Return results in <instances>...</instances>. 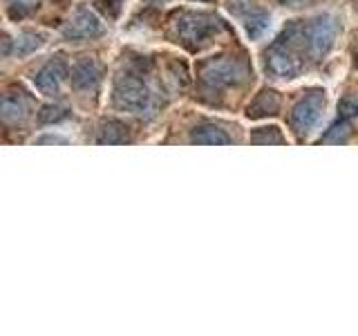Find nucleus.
Segmentation results:
<instances>
[{
	"label": "nucleus",
	"instance_id": "6e6552de",
	"mask_svg": "<svg viewBox=\"0 0 358 336\" xmlns=\"http://www.w3.org/2000/svg\"><path fill=\"white\" fill-rule=\"evenodd\" d=\"M233 16L238 18L240 27L244 29L249 41H260L266 36V31L271 29V14L260 7H231Z\"/></svg>",
	"mask_w": 358,
	"mask_h": 336
},
{
	"label": "nucleus",
	"instance_id": "7ed1b4c3",
	"mask_svg": "<svg viewBox=\"0 0 358 336\" xmlns=\"http://www.w3.org/2000/svg\"><path fill=\"white\" fill-rule=\"evenodd\" d=\"M222 34V22L204 9H179L171 18V36L190 52L208 48Z\"/></svg>",
	"mask_w": 358,
	"mask_h": 336
},
{
	"label": "nucleus",
	"instance_id": "f03ea898",
	"mask_svg": "<svg viewBox=\"0 0 358 336\" xmlns=\"http://www.w3.org/2000/svg\"><path fill=\"white\" fill-rule=\"evenodd\" d=\"M112 104L117 110L130 112V115H152L159 101L143 63H130L117 72L112 81Z\"/></svg>",
	"mask_w": 358,
	"mask_h": 336
},
{
	"label": "nucleus",
	"instance_id": "0eeeda50",
	"mask_svg": "<svg viewBox=\"0 0 358 336\" xmlns=\"http://www.w3.org/2000/svg\"><path fill=\"white\" fill-rule=\"evenodd\" d=\"M70 72H72V67H70V63L65 61V56L56 54V56H52L48 63H43L38 70L34 72L31 83H34V88H36L41 94L56 97V94L61 92V88L65 85Z\"/></svg>",
	"mask_w": 358,
	"mask_h": 336
},
{
	"label": "nucleus",
	"instance_id": "dca6fc26",
	"mask_svg": "<svg viewBox=\"0 0 358 336\" xmlns=\"http://www.w3.org/2000/svg\"><path fill=\"white\" fill-rule=\"evenodd\" d=\"M36 7H38V0H5L7 14L14 20H20V18L29 16Z\"/></svg>",
	"mask_w": 358,
	"mask_h": 336
},
{
	"label": "nucleus",
	"instance_id": "20e7f679",
	"mask_svg": "<svg viewBox=\"0 0 358 336\" xmlns=\"http://www.w3.org/2000/svg\"><path fill=\"white\" fill-rule=\"evenodd\" d=\"M199 85L206 92H224L249 83V65L240 56H210L197 67Z\"/></svg>",
	"mask_w": 358,
	"mask_h": 336
},
{
	"label": "nucleus",
	"instance_id": "423d86ee",
	"mask_svg": "<svg viewBox=\"0 0 358 336\" xmlns=\"http://www.w3.org/2000/svg\"><path fill=\"white\" fill-rule=\"evenodd\" d=\"M106 34V25L90 7H76L70 20L63 27V38L67 43H90Z\"/></svg>",
	"mask_w": 358,
	"mask_h": 336
},
{
	"label": "nucleus",
	"instance_id": "ddd939ff",
	"mask_svg": "<svg viewBox=\"0 0 358 336\" xmlns=\"http://www.w3.org/2000/svg\"><path fill=\"white\" fill-rule=\"evenodd\" d=\"M280 106H282V99H280L278 92H273V90H262V92L253 99V104L249 106V112H246V115L251 119L271 117V115H278Z\"/></svg>",
	"mask_w": 358,
	"mask_h": 336
},
{
	"label": "nucleus",
	"instance_id": "9b49d317",
	"mask_svg": "<svg viewBox=\"0 0 358 336\" xmlns=\"http://www.w3.org/2000/svg\"><path fill=\"white\" fill-rule=\"evenodd\" d=\"M34 101L27 92H7L3 97V117L7 123L11 121H25L31 115Z\"/></svg>",
	"mask_w": 358,
	"mask_h": 336
},
{
	"label": "nucleus",
	"instance_id": "2eb2a0df",
	"mask_svg": "<svg viewBox=\"0 0 358 336\" xmlns=\"http://www.w3.org/2000/svg\"><path fill=\"white\" fill-rule=\"evenodd\" d=\"M99 144H126L130 141V134H128V126L123 121L117 119H108L103 121V126L99 130Z\"/></svg>",
	"mask_w": 358,
	"mask_h": 336
},
{
	"label": "nucleus",
	"instance_id": "4468645a",
	"mask_svg": "<svg viewBox=\"0 0 358 336\" xmlns=\"http://www.w3.org/2000/svg\"><path fill=\"white\" fill-rule=\"evenodd\" d=\"M48 43V34L45 31H34V29H27V31H20L16 41H14V52L16 56H27V54H34L38 52L43 45Z\"/></svg>",
	"mask_w": 358,
	"mask_h": 336
},
{
	"label": "nucleus",
	"instance_id": "39448f33",
	"mask_svg": "<svg viewBox=\"0 0 358 336\" xmlns=\"http://www.w3.org/2000/svg\"><path fill=\"white\" fill-rule=\"evenodd\" d=\"M324 110H327V97L322 90H311L302 99L296 101L291 108V130L298 134V139H307L311 132H316L320 121L324 119Z\"/></svg>",
	"mask_w": 358,
	"mask_h": 336
},
{
	"label": "nucleus",
	"instance_id": "1a4fd4ad",
	"mask_svg": "<svg viewBox=\"0 0 358 336\" xmlns=\"http://www.w3.org/2000/svg\"><path fill=\"white\" fill-rule=\"evenodd\" d=\"M101 78H103V65H101L92 56H83L72 65L70 83L72 88L81 90V92H92L99 88Z\"/></svg>",
	"mask_w": 358,
	"mask_h": 336
},
{
	"label": "nucleus",
	"instance_id": "aec40b11",
	"mask_svg": "<svg viewBox=\"0 0 358 336\" xmlns=\"http://www.w3.org/2000/svg\"><path fill=\"white\" fill-rule=\"evenodd\" d=\"M34 141H38V144H67L70 139L59 137V134H52V137H38V139H34Z\"/></svg>",
	"mask_w": 358,
	"mask_h": 336
},
{
	"label": "nucleus",
	"instance_id": "f257e3e1",
	"mask_svg": "<svg viewBox=\"0 0 358 336\" xmlns=\"http://www.w3.org/2000/svg\"><path fill=\"white\" fill-rule=\"evenodd\" d=\"M341 29L343 22L334 14L291 20L262 54L264 72L275 81H294L313 61L327 56Z\"/></svg>",
	"mask_w": 358,
	"mask_h": 336
},
{
	"label": "nucleus",
	"instance_id": "a211bd4d",
	"mask_svg": "<svg viewBox=\"0 0 358 336\" xmlns=\"http://www.w3.org/2000/svg\"><path fill=\"white\" fill-rule=\"evenodd\" d=\"M67 117H70V110L67 108H61V106H48L41 110L38 115V121L43 123H59V121H65Z\"/></svg>",
	"mask_w": 358,
	"mask_h": 336
},
{
	"label": "nucleus",
	"instance_id": "f3484780",
	"mask_svg": "<svg viewBox=\"0 0 358 336\" xmlns=\"http://www.w3.org/2000/svg\"><path fill=\"white\" fill-rule=\"evenodd\" d=\"M251 141L253 144H287V137L280 132V128L268 126V128H255L251 132Z\"/></svg>",
	"mask_w": 358,
	"mask_h": 336
},
{
	"label": "nucleus",
	"instance_id": "412c9836",
	"mask_svg": "<svg viewBox=\"0 0 358 336\" xmlns=\"http://www.w3.org/2000/svg\"><path fill=\"white\" fill-rule=\"evenodd\" d=\"M150 3H168V0H150Z\"/></svg>",
	"mask_w": 358,
	"mask_h": 336
},
{
	"label": "nucleus",
	"instance_id": "4be33fe9",
	"mask_svg": "<svg viewBox=\"0 0 358 336\" xmlns=\"http://www.w3.org/2000/svg\"><path fill=\"white\" fill-rule=\"evenodd\" d=\"M354 3H356V7H358V0H354Z\"/></svg>",
	"mask_w": 358,
	"mask_h": 336
},
{
	"label": "nucleus",
	"instance_id": "f8f14e48",
	"mask_svg": "<svg viewBox=\"0 0 358 336\" xmlns=\"http://www.w3.org/2000/svg\"><path fill=\"white\" fill-rule=\"evenodd\" d=\"M190 141L193 144H233L235 137L229 134V130L217 121H204L199 126L193 128L190 134Z\"/></svg>",
	"mask_w": 358,
	"mask_h": 336
},
{
	"label": "nucleus",
	"instance_id": "6ab92c4d",
	"mask_svg": "<svg viewBox=\"0 0 358 336\" xmlns=\"http://www.w3.org/2000/svg\"><path fill=\"white\" fill-rule=\"evenodd\" d=\"M121 3L123 0H101V9H103L106 16L117 18L121 14Z\"/></svg>",
	"mask_w": 358,
	"mask_h": 336
},
{
	"label": "nucleus",
	"instance_id": "9d476101",
	"mask_svg": "<svg viewBox=\"0 0 358 336\" xmlns=\"http://www.w3.org/2000/svg\"><path fill=\"white\" fill-rule=\"evenodd\" d=\"M358 119V97H345L338 106V119L329 128V134H324L322 141L327 144H343L347 141V134L352 132V123Z\"/></svg>",
	"mask_w": 358,
	"mask_h": 336
}]
</instances>
